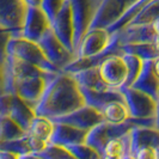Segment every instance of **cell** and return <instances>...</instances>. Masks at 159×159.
I'll use <instances>...</instances> for the list:
<instances>
[{"instance_id":"cell-9","label":"cell","mask_w":159,"mask_h":159,"mask_svg":"<svg viewBox=\"0 0 159 159\" xmlns=\"http://www.w3.org/2000/svg\"><path fill=\"white\" fill-rule=\"evenodd\" d=\"M138 0H102L90 29H108Z\"/></svg>"},{"instance_id":"cell-32","label":"cell","mask_w":159,"mask_h":159,"mask_svg":"<svg viewBox=\"0 0 159 159\" xmlns=\"http://www.w3.org/2000/svg\"><path fill=\"white\" fill-rule=\"evenodd\" d=\"M135 159H159V148L152 146H143L132 153Z\"/></svg>"},{"instance_id":"cell-8","label":"cell","mask_w":159,"mask_h":159,"mask_svg":"<svg viewBox=\"0 0 159 159\" xmlns=\"http://www.w3.org/2000/svg\"><path fill=\"white\" fill-rule=\"evenodd\" d=\"M132 119H154L157 101L134 88L120 89Z\"/></svg>"},{"instance_id":"cell-5","label":"cell","mask_w":159,"mask_h":159,"mask_svg":"<svg viewBox=\"0 0 159 159\" xmlns=\"http://www.w3.org/2000/svg\"><path fill=\"white\" fill-rule=\"evenodd\" d=\"M39 44L50 64L54 65L60 72H64L65 68L75 60V54L59 40L53 29L41 39Z\"/></svg>"},{"instance_id":"cell-24","label":"cell","mask_w":159,"mask_h":159,"mask_svg":"<svg viewBox=\"0 0 159 159\" xmlns=\"http://www.w3.org/2000/svg\"><path fill=\"white\" fill-rule=\"evenodd\" d=\"M126 154H130V130L122 136L114 138L104 145L101 156L123 158Z\"/></svg>"},{"instance_id":"cell-34","label":"cell","mask_w":159,"mask_h":159,"mask_svg":"<svg viewBox=\"0 0 159 159\" xmlns=\"http://www.w3.org/2000/svg\"><path fill=\"white\" fill-rule=\"evenodd\" d=\"M28 5V7H41L42 0H24Z\"/></svg>"},{"instance_id":"cell-26","label":"cell","mask_w":159,"mask_h":159,"mask_svg":"<svg viewBox=\"0 0 159 159\" xmlns=\"http://www.w3.org/2000/svg\"><path fill=\"white\" fill-rule=\"evenodd\" d=\"M148 1H150V0H138L133 6H130V7L128 8L127 12L121 17L116 23H114L111 26H109L107 30L110 32V34H115V32L122 31L125 28H127L128 25L134 20V18L139 15V12L143 10V7L148 2Z\"/></svg>"},{"instance_id":"cell-33","label":"cell","mask_w":159,"mask_h":159,"mask_svg":"<svg viewBox=\"0 0 159 159\" xmlns=\"http://www.w3.org/2000/svg\"><path fill=\"white\" fill-rule=\"evenodd\" d=\"M5 93V70L0 64V96Z\"/></svg>"},{"instance_id":"cell-31","label":"cell","mask_w":159,"mask_h":159,"mask_svg":"<svg viewBox=\"0 0 159 159\" xmlns=\"http://www.w3.org/2000/svg\"><path fill=\"white\" fill-rule=\"evenodd\" d=\"M11 39H12L11 32L0 30V64L2 66H5V64L7 62V47Z\"/></svg>"},{"instance_id":"cell-19","label":"cell","mask_w":159,"mask_h":159,"mask_svg":"<svg viewBox=\"0 0 159 159\" xmlns=\"http://www.w3.org/2000/svg\"><path fill=\"white\" fill-rule=\"evenodd\" d=\"M143 146L159 148V128L134 127L130 130V154Z\"/></svg>"},{"instance_id":"cell-39","label":"cell","mask_w":159,"mask_h":159,"mask_svg":"<svg viewBox=\"0 0 159 159\" xmlns=\"http://www.w3.org/2000/svg\"><path fill=\"white\" fill-rule=\"evenodd\" d=\"M152 43H153V46H154V49H156V52L158 53V55H159V36H157V37L154 39V41H153Z\"/></svg>"},{"instance_id":"cell-28","label":"cell","mask_w":159,"mask_h":159,"mask_svg":"<svg viewBox=\"0 0 159 159\" xmlns=\"http://www.w3.org/2000/svg\"><path fill=\"white\" fill-rule=\"evenodd\" d=\"M159 17V0H150L129 25H147ZM128 25V26H129Z\"/></svg>"},{"instance_id":"cell-15","label":"cell","mask_w":159,"mask_h":159,"mask_svg":"<svg viewBox=\"0 0 159 159\" xmlns=\"http://www.w3.org/2000/svg\"><path fill=\"white\" fill-rule=\"evenodd\" d=\"M86 130L80 129V128L73 127L66 123H56L55 122V130L52 138V143H57L65 147L78 145V143H85L86 136H88Z\"/></svg>"},{"instance_id":"cell-35","label":"cell","mask_w":159,"mask_h":159,"mask_svg":"<svg viewBox=\"0 0 159 159\" xmlns=\"http://www.w3.org/2000/svg\"><path fill=\"white\" fill-rule=\"evenodd\" d=\"M152 66H153V72H154V74L157 75V78L159 79V57L154 59V60L152 61Z\"/></svg>"},{"instance_id":"cell-16","label":"cell","mask_w":159,"mask_h":159,"mask_svg":"<svg viewBox=\"0 0 159 159\" xmlns=\"http://www.w3.org/2000/svg\"><path fill=\"white\" fill-rule=\"evenodd\" d=\"M153 60H146L143 61V68L140 74L138 75L134 84L130 88H134L136 90H140L145 92L146 95L151 96L156 101L159 98V79L153 72L152 66Z\"/></svg>"},{"instance_id":"cell-10","label":"cell","mask_w":159,"mask_h":159,"mask_svg":"<svg viewBox=\"0 0 159 159\" xmlns=\"http://www.w3.org/2000/svg\"><path fill=\"white\" fill-rule=\"evenodd\" d=\"M111 40L112 35L107 29H90L75 48V59L92 57L103 53Z\"/></svg>"},{"instance_id":"cell-4","label":"cell","mask_w":159,"mask_h":159,"mask_svg":"<svg viewBox=\"0 0 159 159\" xmlns=\"http://www.w3.org/2000/svg\"><path fill=\"white\" fill-rule=\"evenodd\" d=\"M26 12L24 0H0V30L10 31L12 37L22 36Z\"/></svg>"},{"instance_id":"cell-6","label":"cell","mask_w":159,"mask_h":159,"mask_svg":"<svg viewBox=\"0 0 159 159\" xmlns=\"http://www.w3.org/2000/svg\"><path fill=\"white\" fill-rule=\"evenodd\" d=\"M134 127H136V125L130 119L128 120L127 122L120 123V125H112V123L103 121L99 125H97L96 127L92 128L91 130H89L85 143H88L89 146L95 148L96 151L101 154L104 145L109 140L127 134L128 132L132 130V128Z\"/></svg>"},{"instance_id":"cell-22","label":"cell","mask_w":159,"mask_h":159,"mask_svg":"<svg viewBox=\"0 0 159 159\" xmlns=\"http://www.w3.org/2000/svg\"><path fill=\"white\" fill-rule=\"evenodd\" d=\"M103 121L109 122L112 125H120L125 123L130 119V112L128 110L125 101H112L101 110Z\"/></svg>"},{"instance_id":"cell-2","label":"cell","mask_w":159,"mask_h":159,"mask_svg":"<svg viewBox=\"0 0 159 159\" xmlns=\"http://www.w3.org/2000/svg\"><path fill=\"white\" fill-rule=\"evenodd\" d=\"M7 54L11 56H15L17 59L29 62L36 67L41 68L42 71L47 73H60V71L56 68L54 65L50 64V61L44 55L43 50L41 49L40 44L36 42H32L23 36L12 37L8 42Z\"/></svg>"},{"instance_id":"cell-29","label":"cell","mask_w":159,"mask_h":159,"mask_svg":"<svg viewBox=\"0 0 159 159\" xmlns=\"http://www.w3.org/2000/svg\"><path fill=\"white\" fill-rule=\"evenodd\" d=\"M123 60H125V62L127 65L128 70V78L125 88H130L134 84V81L136 80L138 75L140 74V72H141L143 60L140 59L139 56L133 55V54H123Z\"/></svg>"},{"instance_id":"cell-27","label":"cell","mask_w":159,"mask_h":159,"mask_svg":"<svg viewBox=\"0 0 159 159\" xmlns=\"http://www.w3.org/2000/svg\"><path fill=\"white\" fill-rule=\"evenodd\" d=\"M122 50L125 54H133L139 56L143 61L146 60H154L159 57L158 53L156 52L153 43H134V44H122Z\"/></svg>"},{"instance_id":"cell-41","label":"cell","mask_w":159,"mask_h":159,"mask_svg":"<svg viewBox=\"0 0 159 159\" xmlns=\"http://www.w3.org/2000/svg\"><path fill=\"white\" fill-rule=\"evenodd\" d=\"M123 159H135V158H134L133 154H126V156L123 157Z\"/></svg>"},{"instance_id":"cell-40","label":"cell","mask_w":159,"mask_h":159,"mask_svg":"<svg viewBox=\"0 0 159 159\" xmlns=\"http://www.w3.org/2000/svg\"><path fill=\"white\" fill-rule=\"evenodd\" d=\"M101 159H123V158H116V157H108V156H101Z\"/></svg>"},{"instance_id":"cell-30","label":"cell","mask_w":159,"mask_h":159,"mask_svg":"<svg viewBox=\"0 0 159 159\" xmlns=\"http://www.w3.org/2000/svg\"><path fill=\"white\" fill-rule=\"evenodd\" d=\"M65 1L66 0H42L41 8L46 12V15L50 19V22L54 20V18L59 13V11L64 6Z\"/></svg>"},{"instance_id":"cell-38","label":"cell","mask_w":159,"mask_h":159,"mask_svg":"<svg viewBox=\"0 0 159 159\" xmlns=\"http://www.w3.org/2000/svg\"><path fill=\"white\" fill-rule=\"evenodd\" d=\"M19 159H42L40 156L37 154H24V156H20Z\"/></svg>"},{"instance_id":"cell-25","label":"cell","mask_w":159,"mask_h":159,"mask_svg":"<svg viewBox=\"0 0 159 159\" xmlns=\"http://www.w3.org/2000/svg\"><path fill=\"white\" fill-rule=\"evenodd\" d=\"M26 133L6 114H0V143L23 138Z\"/></svg>"},{"instance_id":"cell-18","label":"cell","mask_w":159,"mask_h":159,"mask_svg":"<svg viewBox=\"0 0 159 159\" xmlns=\"http://www.w3.org/2000/svg\"><path fill=\"white\" fill-rule=\"evenodd\" d=\"M121 44L134 43H150L157 37L153 32L151 24L147 25H129L119 32Z\"/></svg>"},{"instance_id":"cell-20","label":"cell","mask_w":159,"mask_h":159,"mask_svg":"<svg viewBox=\"0 0 159 159\" xmlns=\"http://www.w3.org/2000/svg\"><path fill=\"white\" fill-rule=\"evenodd\" d=\"M81 89L83 96L85 98V103L95 108L97 110H102L104 105L112 101H125L123 95L120 90H105V91H92L88 89Z\"/></svg>"},{"instance_id":"cell-17","label":"cell","mask_w":159,"mask_h":159,"mask_svg":"<svg viewBox=\"0 0 159 159\" xmlns=\"http://www.w3.org/2000/svg\"><path fill=\"white\" fill-rule=\"evenodd\" d=\"M7 115L26 133L34 117L36 116V112L34 108H31L29 104H26L23 99H20L18 96L13 93L12 103Z\"/></svg>"},{"instance_id":"cell-14","label":"cell","mask_w":159,"mask_h":159,"mask_svg":"<svg viewBox=\"0 0 159 159\" xmlns=\"http://www.w3.org/2000/svg\"><path fill=\"white\" fill-rule=\"evenodd\" d=\"M52 29L59 40L74 53V26L70 0L65 1L64 6L52 22Z\"/></svg>"},{"instance_id":"cell-11","label":"cell","mask_w":159,"mask_h":159,"mask_svg":"<svg viewBox=\"0 0 159 159\" xmlns=\"http://www.w3.org/2000/svg\"><path fill=\"white\" fill-rule=\"evenodd\" d=\"M56 74L48 73L46 75H37V77L20 80L15 84V95H17L25 103L35 109L42 98V95L47 88V84Z\"/></svg>"},{"instance_id":"cell-21","label":"cell","mask_w":159,"mask_h":159,"mask_svg":"<svg viewBox=\"0 0 159 159\" xmlns=\"http://www.w3.org/2000/svg\"><path fill=\"white\" fill-rule=\"evenodd\" d=\"M54 130H55V122L53 120L46 116L36 115L32 120L26 134L37 138L47 143H52Z\"/></svg>"},{"instance_id":"cell-7","label":"cell","mask_w":159,"mask_h":159,"mask_svg":"<svg viewBox=\"0 0 159 159\" xmlns=\"http://www.w3.org/2000/svg\"><path fill=\"white\" fill-rule=\"evenodd\" d=\"M99 78L110 90L125 88L128 78L127 65L123 55H110L97 66Z\"/></svg>"},{"instance_id":"cell-12","label":"cell","mask_w":159,"mask_h":159,"mask_svg":"<svg viewBox=\"0 0 159 159\" xmlns=\"http://www.w3.org/2000/svg\"><path fill=\"white\" fill-rule=\"evenodd\" d=\"M52 29V22L41 7H28L22 36L24 39L39 43L41 39Z\"/></svg>"},{"instance_id":"cell-13","label":"cell","mask_w":159,"mask_h":159,"mask_svg":"<svg viewBox=\"0 0 159 159\" xmlns=\"http://www.w3.org/2000/svg\"><path fill=\"white\" fill-rule=\"evenodd\" d=\"M53 121L56 123H66V125H70V126L89 132L97 125H99L101 122H103V116L99 110L85 104L78 110L71 112V114H67L65 116L53 119Z\"/></svg>"},{"instance_id":"cell-36","label":"cell","mask_w":159,"mask_h":159,"mask_svg":"<svg viewBox=\"0 0 159 159\" xmlns=\"http://www.w3.org/2000/svg\"><path fill=\"white\" fill-rule=\"evenodd\" d=\"M151 26H152V29H153V32L156 34V36H159V17L156 20L152 22Z\"/></svg>"},{"instance_id":"cell-1","label":"cell","mask_w":159,"mask_h":159,"mask_svg":"<svg viewBox=\"0 0 159 159\" xmlns=\"http://www.w3.org/2000/svg\"><path fill=\"white\" fill-rule=\"evenodd\" d=\"M85 104L80 85L73 74L61 72L47 84L35 112L53 120L75 111Z\"/></svg>"},{"instance_id":"cell-37","label":"cell","mask_w":159,"mask_h":159,"mask_svg":"<svg viewBox=\"0 0 159 159\" xmlns=\"http://www.w3.org/2000/svg\"><path fill=\"white\" fill-rule=\"evenodd\" d=\"M154 120H156V127L159 128V98L157 99V108H156V116H154Z\"/></svg>"},{"instance_id":"cell-23","label":"cell","mask_w":159,"mask_h":159,"mask_svg":"<svg viewBox=\"0 0 159 159\" xmlns=\"http://www.w3.org/2000/svg\"><path fill=\"white\" fill-rule=\"evenodd\" d=\"M73 77L78 81L80 88L83 89H88V90H92V91L110 90L102 81V79L99 78L97 67H92V68H88V70H84V71L77 72V73L73 74Z\"/></svg>"},{"instance_id":"cell-3","label":"cell","mask_w":159,"mask_h":159,"mask_svg":"<svg viewBox=\"0 0 159 159\" xmlns=\"http://www.w3.org/2000/svg\"><path fill=\"white\" fill-rule=\"evenodd\" d=\"M102 0H70L74 26V54L75 48L90 30Z\"/></svg>"}]
</instances>
